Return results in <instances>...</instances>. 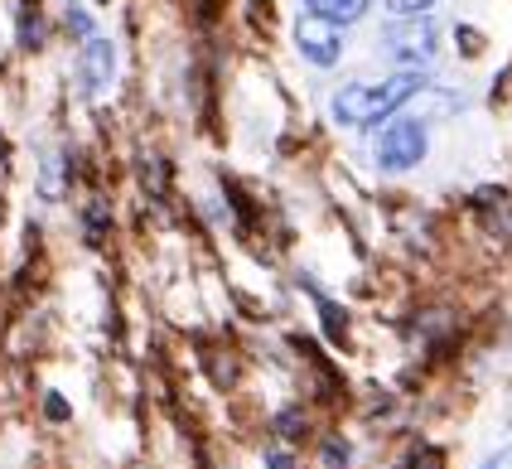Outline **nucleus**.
Instances as JSON below:
<instances>
[{"label":"nucleus","mask_w":512,"mask_h":469,"mask_svg":"<svg viewBox=\"0 0 512 469\" xmlns=\"http://www.w3.org/2000/svg\"><path fill=\"white\" fill-rule=\"evenodd\" d=\"M430 150V126L421 117H387L382 131L372 136V165L382 175H406L426 160Z\"/></svg>","instance_id":"obj_2"},{"label":"nucleus","mask_w":512,"mask_h":469,"mask_svg":"<svg viewBox=\"0 0 512 469\" xmlns=\"http://www.w3.org/2000/svg\"><path fill=\"white\" fill-rule=\"evenodd\" d=\"M112 83H116V44L102 39V34H92L83 49H78V88L87 97H107Z\"/></svg>","instance_id":"obj_5"},{"label":"nucleus","mask_w":512,"mask_h":469,"mask_svg":"<svg viewBox=\"0 0 512 469\" xmlns=\"http://www.w3.org/2000/svg\"><path fill=\"white\" fill-rule=\"evenodd\" d=\"M392 469H445V455H440L435 445H411Z\"/></svg>","instance_id":"obj_11"},{"label":"nucleus","mask_w":512,"mask_h":469,"mask_svg":"<svg viewBox=\"0 0 512 469\" xmlns=\"http://www.w3.org/2000/svg\"><path fill=\"white\" fill-rule=\"evenodd\" d=\"M343 25H329V20H319V15H305L300 10V20H295V49H300V59L310 63V68H334L343 59Z\"/></svg>","instance_id":"obj_4"},{"label":"nucleus","mask_w":512,"mask_h":469,"mask_svg":"<svg viewBox=\"0 0 512 469\" xmlns=\"http://www.w3.org/2000/svg\"><path fill=\"white\" fill-rule=\"evenodd\" d=\"M459 44H464V54H479V49H484V39H479V34H459Z\"/></svg>","instance_id":"obj_16"},{"label":"nucleus","mask_w":512,"mask_h":469,"mask_svg":"<svg viewBox=\"0 0 512 469\" xmlns=\"http://www.w3.org/2000/svg\"><path fill=\"white\" fill-rule=\"evenodd\" d=\"M382 54L401 68H426L440 54V30L430 15H397L387 30H382Z\"/></svg>","instance_id":"obj_3"},{"label":"nucleus","mask_w":512,"mask_h":469,"mask_svg":"<svg viewBox=\"0 0 512 469\" xmlns=\"http://www.w3.org/2000/svg\"><path fill=\"white\" fill-rule=\"evenodd\" d=\"M430 5H435V0H387L392 15H426Z\"/></svg>","instance_id":"obj_14"},{"label":"nucleus","mask_w":512,"mask_h":469,"mask_svg":"<svg viewBox=\"0 0 512 469\" xmlns=\"http://www.w3.org/2000/svg\"><path fill=\"white\" fill-rule=\"evenodd\" d=\"M107 233H112V208L102 204V199H92V204L83 208V242L87 247H102Z\"/></svg>","instance_id":"obj_8"},{"label":"nucleus","mask_w":512,"mask_h":469,"mask_svg":"<svg viewBox=\"0 0 512 469\" xmlns=\"http://www.w3.org/2000/svg\"><path fill=\"white\" fill-rule=\"evenodd\" d=\"M416 92H426V68H397L382 83H343L329 97V112H334L339 126L372 131V126H382L387 117H397L401 107H411Z\"/></svg>","instance_id":"obj_1"},{"label":"nucleus","mask_w":512,"mask_h":469,"mask_svg":"<svg viewBox=\"0 0 512 469\" xmlns=\"http://www.w3.org/2000/svg\"><path fill=\"white\" fill-rule=\"evenodd\" d=\"M484 469H512V445H508V450H498V455H493Z\"/></svg>","instance_id":"obj_17"},{"label":"nucleus","mask_w":512,"mask_h":469,"mask_svg":"<svg viewBox=\"0 0 512 469\" xmlns=\"http://www.w3.org/2000/svg\"><path fill=\"white\" fill-rule=\"evenodd\" d=\"M319 460H324V469H348L353 465V445L343 436H324L319 440Z\"/></svg>","instance_id":"obj_10"},{"label":"nucleus","mask_w":512,"mask_h":469,"mask_svg":"<svg viewBox=\"0 0 512 469\" xmlns=\"http://www.w3.org/2000/svg\"><path fill=\"white\" fill-rule=\"evenodd\" d=\"M276 436L281 440H305L310 436V416H305V407H285V411H276Z\"/></svg>","instance_id":"obj_9"},{"label":"nucleus","mask_w":512,"mask_h":469,"mask_svg":"<svg viewBox=\"0 0 512 469\" xmlns=\"http://www.w3.org/2000/svg\"><path fill=\"white\" fill-rule=\"evenodd\" d=\"M5 155H10V146H5V131H0V165H5Z\"/></svg>","instance_id":"obj_18"},{"label":"nucleus","mask_w":512,"mask_h":469,"mask_svg":"<svg viewBox=\"0 0 512 469\" xmlns=\"http://www.w3.org/2000/svg\"><path fill=\"white\" fill-rule=\"evenodd\" d=\"M261 465H266V469H295V455H290V450H285V445H271V450H266V460H261Z\"/></svg>","instance_id":"obj_15"},{"label":"nucleus","mask_w":512,"mask_h":469,"mask_svg":"<svg viewBox=\"0 0 512 469\" xmlns=\"http://www.w3.org/2000/svg\"><path fill=\"white\" fill-rule=\"evenodd\" d=\"M15 44H20V54H39V49H44L39 0H20V10H15Z\"/></svg>","instance_id":"obj_7"},{"label":"nucleus","mask_w":512,"mask_h":469,"mask_svg":"<svg viewBox=\"0 0 512 469\" xmlns=\"http://www.w3.org/2000/svg\"><path fill=\"white\" fill-rule=\"evenodd\" d=\"M300 10L305 15H319V20H329V25H358L363 15L372 10V0H300Z\"/></svg>","instance_id":"obj_6"},{"label":"nucleus","mask_w":512,"mask_h":469,"mask_svg":"<svg viewBox=\"0 0 512 469\" xmlns=\"http://www.w3.org/2000/svg\"><path fill=\"white\" fill-rule=\"evenodd\" d=\"M63 30L87 44V39H92V15H87L83 5H73V0H68V10H63Z\"/></svg>","instance_id":"obj_12"},{"label":"nucleus","mask_w":512,"mask_h":469,"mask_svg":"<svg viewBox=\"0 0 512 469\" xmlns=\"http://www.w3.org/2000/svg\"><path fill=\"white\" fill-rule=\"evenodd\" d=\"M44 416H49L54 426L73 421V407H68V397H63V392H44Z\"/></svg>","instance_id":"obj_13"}]
</instances>
